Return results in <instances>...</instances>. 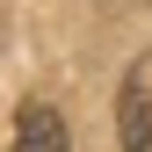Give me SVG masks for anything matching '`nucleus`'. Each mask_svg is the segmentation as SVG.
Masks as SVG:
<instances>
[{
    "mask_svg": "<svg viewBox=\"0 0 152 152\" xmlns=\"http://www.w3.org/2000/svg\"><path fill=\"white\" fill-rule=\"evenodd\" d=\"M15 152H65V116L51 102H22L15 109Z\"/></svg>",
    "mask_w": 152,
    "mask_h": 152,
    "instance_id": "f03ea898",
    "label": "nucleus"
},
{
    "mask_svg": "<svg viewBox=\"0 0 152 152\" xmlns=\"http://www.w3.org/2000/svg\"><path fill=\"white\" fill-rule=\"evenodd\" d=\"M116 138L123 152H152V51L130 58L123 87H116Z\"/></svg>",
    "mask_w": 152,
    "mask_h": 152,
    "instance_id": "f257e3e1",
    "label": "nucleus"
}]
</instances>
